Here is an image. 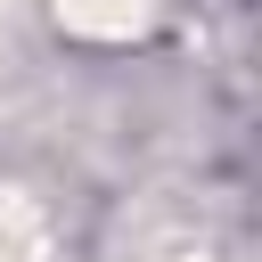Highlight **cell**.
Segmentation results:
<instances>
[{
	"mask_svg": "<svg viewBox=\"0 0 262 262\" xmlns=\"http://www.w3.org/2000/svg\"><path fill=\"white\" fill-rule=\"evenodd\" d=\"M66 8H74V25H90V33H123V25L147 16V0H66Z\"/></svg>",
	"mask_w": 262,
	"mask_h": 262,
	"instance_id": "cell-1",
	"label": "cell"
}]
</instances>
